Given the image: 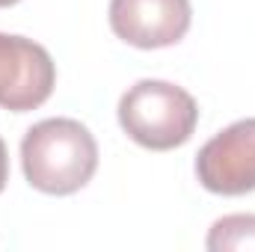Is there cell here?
I'll list each match as a JSON object with an SVG mask.
<instances>
[{
  "label": "cell",
  "mask_w": 255,
  "mask_h": 252,
  "mask_svg": "<svg viewBox=\"0 0 255 252\" xmlns=\"http://www.w3.org/2000/svg\"><path fill=\"white\" fill-rule=\"evenodd\" d=\"M21 166L30 187L48 196H71L98 169V142L77 119H45L21 139Z\"/></svg>",
  "instance_id": "1"
},
{
  "label": "cell",
  "mask_w": 255,
  "mask_h": 252,
  "mask_svg": "<svg viewBox=\"0 0 255 252\" xmlns=\"http://www.w3.org/2000/svg\"><path fill=\"white\" fill-rule=\"evenodd\" d=\"M199 107L187 89L169 80H139L119 101V125L128 136L151 151L184 145L196 130Z\"/></svg>",
  "instance_id": "2"
},
{
  "label": "cell",
  "mask_w": 255,
  "mask_h": 252,
  "mask_svg": "<svg viewBox=\"0 0 255 252\" xmlns=\"http://www.w3.org/2000/svg\"><path fill=\"white\" fill-rule=\"evenodd\" d=\"M57 83V65L51 54L24 36L0 33V107L27 113L42 107Z\"/></svg>",
  "instance_id": "3"
},
{
  "label": "cell",
  "mask_w": 255,
  "mask_h": 252,
  "mask_svg": "<svg viewBox=\"0 0 255 252\" xmlns=\"http://www.w3.org/2000/svg\"><path fill=\"white\" fill-rule=\"evenodd\" d=\"M202 187L220 196H244L255 190V119H241L211 136L196 154Z\"/></svg>",
  "instance_id": "4"
},
{
  "label": "cell",
  "mask_w": 255,
  "mask_h": 252,
  "mask_svg": "<svg viewBox=\"0 0 255 252\" xmlns=\"http://www.w3.org/2000/svg\"><path fill=\"white\" fill-rule=\"evenodd\" d=\"M193 21L190 0H110L113 33L142 51L178 45Z\"/></svg>",
  "instance_id": "5"
},
{
  "label": "cell",
  "mask_w": 255,
  "mask_h": 252,
  "mask_svg": "<svg viewBox=\"0 0 255 252\" xmlns=\"http://www.w3.org/2000/svg\"><path fill=\"white\" fill-rule=\"evenodd\" d=\"M208 250L229 252V250H255V214H229L217 220L208 232Z\"/></svg>",
  "instance_id": "6"
},
{
  "label": "cell",
  "mask_w": 255,
  "mask_h": 252,
  "mask_svg": "<svg viewBox=\"0 0 255 252\" xmlns=\"http://www.w3.org/2000/svg\"><path fill=\"white\" fill-rule=\"evenodd\" d=\"M9 181V154H6V142L0 139V193Z\"/></svg>",
  "instance_id": "7"
},
{
  "label": "cell",
  "mask_w": 255,
  "mask_h": 252,
  "mask_svg": "<svg viewBox=\"0 0 255 252\" xmlns=\"http://www.w3.org/2000/svg\"><path fill=\"white\" fill-rule=\"evenodd\" d=\"M15 3H21V0H0V9H6V6H15Z\"/></svg>",
  "instance_id": "8"
}]
</instances>
